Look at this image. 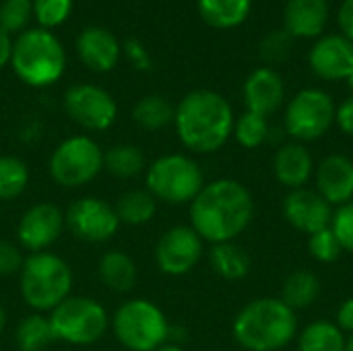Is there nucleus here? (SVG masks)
<instances>
[{"instance_id":"38","label":"nucleus","mask_w":353,"mask_h":351,"mask_svg":"<svg viewBox=\"0 0 353 351\" xmlns=\"http://www.w3.org/2000/svg\"><path fill=\"white\" fill-rule=\"evenodd\" d=\"M25 259L21 254V248L12 242L0 240V277H10L14 273H21Z\"/></svg>"},{"instance_id":"17","label":"nucleus","mask_w":353,"mask_h":351,"mask_svg":"<svg viewBox=\"0 0 353 351\" xmlns=\"http://www.w3.org/2000/svg\"><path fill=\"white\" fill-rule=\"evenodd\" d=\"M310 66L325 81H347L353 72V41L345 35L321 37L310 50Z\"/></svg>"},{"instance_id":"20","label":"nucleus","mask_w":353,"mask_h":351,"mask_svg":"<svg viewBox=\"0 0 353 351\" xmlns=\"http://www.w3.org/2000/svg\"><path fill=\"white\" fill-rule=\"evenodd\" d=\"M273 174L275 180L290 190L304 188L314 174V159L302 143H285L273 157Z\"/></svg>"},{"instance_id":"45","label":"nucleus","mask_w":353,"mask_h":351,"mask_svg":"<svg viewBox=\"0 0 353 351\" xmlns=\"http://www.w3.org/2000/svg\"><path fill=\"white\" fill-rule=\"evenodd\" d=\"M4 325H6V312H4V308H2V304H0V333H2V329H4Z\"/></svg>"},{"instance_id":"35","label":"nucleus","mask_w":353,"mask_h":351,"mask_svg":"<svg viewBox=\"0 0 353 351\" xmlns=\"http://www.w3.org/2000/svg\"><path fill=\"white\" fill-rule=\"evenodd\" d=\"M72 8V0H33V17L41 29L62 25Z\"/></svg>"},{"instance_id":"31","label":"nucleus","mask_w":353,"mask_h":351,"mask_svg":"<svg viewBox=\"0 0 353 351\" xmlns=\"http://www.w3.org/2000/svg\"><path fill=\"white\" fill-rule=\"evenodd\" d=\"M29 168L14 155H0V201H12L25 192Z\"/></svg>"},{"instance_id":"23","label":"nucleus","mask_w":353,"mask_h":351,"mask_svg":"<svg viewBox=\"0 0 353 351\" xmlns=\"http://www.w3.org/2000/svg\"><path fill=\"white\" fill-rule=\"evenodd\" d=\"M209 263H211V269L225 281L244 279L252 267L248 252L236 242L213 244V248L209 250Z\"/></svg>"},{"instance_id":"21","label":"nucleus","mask_w":353,"mask_h":351,"mask_svg":"<svg viewBox=\"0 0 353 351\" xmlns=\"http://www.w3.org/2000/svg\"><path fill=\"white\" fill-rule=\"evenodd\" d=\"M329 19L327 0H290L285 6V31L292 37H316Z\"/></svg>"},{"instance_id":"16","label":"nucleus","mask_w":353,"mask_h":351,"mask_svg":"<svg viewBox=\"0 0 353 351\" xmlns=\"http://www.w3.org/2000/svg\"><path fill=\"white\" fill-rule=\"evenodd\" d=\"M316 192L333 207L353 201V161L347 155H327L314 168Z\"/></svg>"},{"instance_id":"27","label":"nucleus","mask_w":353,"mask_h":351,"mask_svg":"<svg viewBox=\"0 0 353 351\" xmlns=\"http://www.w3.org/2000/svg\"><path fill=\"white\" fill-rule=\"evenodd\" d=\"M116 215L120 223L126 225H145L157 213V201L149 190H126L116 201Z\"/></svg>"},{"instance_id":"44","label":"nucleus","mask_w":353,"mask_h":351,"mask_svg":"<svg viewBox=\"0 0 353 351\" xmlns=\"http://www.w3.org/2000/svg\"><path fill=\"white\" fill-rule=\"evenodd\" d=\"M155 351H184L182 348H178V345H174V343H163L161 348H157Z\"/></svg>"},{"instance_id":"26","label":"nucleus","mask_w":353,"mask_h":351,"mask_svg":"<svg viewBox=\"0 0 353 351\" xmlns=\"http://www.w3.org/2000/svg\"><path fill=\"white\" fill-rule=\"evenodd\" d=\"M343 331L329 321H314L298 335V351H345Z\"/></svg>"},{"instance_id":"42","label":"nucleus","mask_w":353,"mask_h":351,"mask_svg":"<svg viewBox=\"0 0 353 351\" xmlns=\"http://www.w3.org/2000/svg\"><path fill=\"white\" fill-rule=\"evenodd\" d=\"M339 25L347 39L353 41V0H345L339 10Z\"/></svg>"},{"instance_id":"43","label":"nucleus","mask_w":353,"mask_h":351,"mask_svg":"<svg viewBox=\"0 0 353 351\" xmlns=\"http://www.w3.org/2000/svg\"><path fill=\"white\" fill-rule=\"evenodd\" d=\"M10 56H12V41H10V35L4 33L0 29V68H4L8 62H10Z\"/></svg>"},{"instance_id":"7","label":"nucleus","mask_w":353,"mask_h":351,"mask_svg":"<svg viewBox=\"0 0 353 351\" xmlns=\"http://www.w3.org/2000/svg\"><path fill=\"white\" fill-rule=\"evenodd\" d=\"M112 329L116 339L130 351H155L170 337L163 310L145 298L124 302L112 319Z\"/></svg>"},{"instance_id":"18","label":"nucleus","mask_w":353,"mask_h":351,"mask_svg":"<svg viewBox=\"0 0 353 351\" xmlns=\"http://www.w3.org/2000/svg\"><path fill=\"white\" fill-rule=\"evenodd\" d=\"M77 52L85 66L95 72H108L120 60V41L103 27H87L77 37Z\"/></svg>"},{"instance_id":"29","label":"nucleus","mask_w":353,"mask_h":351,"mask_svg":"<svg viewBox=\"0 0 353 351\" xmlns=\"http://www.w3.org/2000/svg\"><path fill=\"white\" fill-rule=\"evenodd\" d=\"M176 108L161 95H145L132 110L134 122L145 130H161L174 122Z\"/></svg>"},{"instance_id":"1","label":"nucleus","mask_w":353,"mask_h":351,"mask_svg":"<svg viewBox=\"0 0 353 351\" xmlns=\"http://www.w3.org/2000/svg\"><path fill=\"white\" fill-rule=\"evenodd\" d=\"M254 201L250 190L232 178L207 182L190 203V228L203 242H234L252 221Z\"/></svg>"},{"instance_id":"8","label":"nucleus","mask_w":353,"mask_h":351,"mask_svg":"<svg viewBox=\"0 0 353 351\" xmlns=\"http://www.w3.org/2000/svg\"><path fill=\"white\" fill-rule=\"evenodd\" d=\"M48 319L54 339L70 345H91L99 341L110 327L105 308L87 296H68L50 312Z\"/></svg>"},{"instance_id":"6","label":"nucleus","mask_w":353,"mask_h":351,"mask_svg":"<svg viewBox=\"0 0 353 351\" xmlns=\"http://www.w3.org/2000/svg\"><path fill=\"white\" fill-rule=\"evenodd\" d=\"M145 182L155 201H163L168 205L192 203L207 184L201 166L192 157L182 153L157 157L147 168Z\"/></svg>"},{"instance_id":"3","label":"nucleus","mask_w":353,"mask_h":351,"mask_svg":"<svg viewBox=\"0 0 353 351\" xmlns=\"http://www.w3.org/2000/svg\"><path fill=\"white\" fill-rule=\"evenodd\" d=\"M232 333L244 350L279 351L294 341L298 317L281 298H259L238 312Z\"/></svg>"},{"instance_id":"24","label":"nucleus","mask_w":353,"mask_h":351,"mask_svg":"<svg viewBox=\"0 0 353 351\" xmlns=\"http://www.w3.org/2000/svg\"><path fill=\"white\" fill-rule=\"evenodd\" d=\"M321 279L312 271H296L285 277L281 288V302L288 304L294 312L310 308L321 296Z\"/></svg>"},{"instance_id":"34","label":"nucleus","mask_w":353,"mask_h":351,"mask_svg":"<svg viewBox=\"0 0 353 351\" xmlns=\"http://www.w3.org/2000/svg\"><path fill=\"white\" fill-rule=\"evenodd\" d=\"M308 250H310V257L319 263H335L343 254V248L337 236L333 234L331 225L308 236Z\"/></svg>"},{"instance_id":"32","label":"nucleus","mask_w":353,"mask_h":351,"mask_svg":"<svg viewBox=\"0 0 353 351\" xmlns=\"http://www.w3.org/2000/svg\"><path fill=\"white\" fill-rule=\"evenodd\" d=\"M236 141L244 149H256L269 139V122L267 116L254 114V112H244L236 122H234V132Z\"/></svg>"},{"instance_id":"39","label":"nucleus","mask_w":353,"mask_h":351,"mask_svg":"<svg viewBox=\"0 0 353 351\" xmlns=\"http://www.w3.org/2000/svg\"><path fill=\"white\" fill-rule=\"evenodd\" d=\"M124 52H126L128 60H130L139 70L151 68V56H149L147 48H145L139 39H128V41L124 43Z\"/></svg>"},{"instance_id":"22","label":"nucleus","mask_w":353,"mask_h":351,"mask_svg":"<svg viewBox=\"0 0 353 351\" xmlns=\"http://www.w3.org/2000/svg\"><path fill=\"white\" fill-rule=\"evenodd\" d=\"M99 279L112 292L126 294L137 283V265L122 250H110L99 259Z\"/></svg>"},{"instance_id":"28","label":"nucleus","mask_w":353,"mask_h":351,"mask_svg":"<svg viewBox=\"0 0 353 351\" xmlns=\"http://www.w3.org/2000/svg\"><path fill=\"white\" fill-rule=\"evenodd\" d=\"M14 341L21 351H43L52 341H56L50 319L41 312L25 317L17 327Z\"/></svg>"},{"instance_id":"37","label":"nucleus","mask_w":353,"mask_h":351,"mask_svg":"<svg viewBox=\"0 0 353 351\" xmlns=\"http://www.w3.org/2000/svg\"><path fill=\"white\" fill-rule=\"evenodd\" d=\"M294 48V37L288 31H273L261 43V56L267 62H283Z\"/></svg>"},{"instance_id":"40","label":"nucleus","mask_w":353,"mask_h":351,"mask_svg":"<svg viewBox=\"0 0 353 351\" xmlns=\"http://www.w3.org/2000/svg\"><path fill=\"white\" fill-rule=\"evenodd\" d=\"M335 120H337L339 128H341L347 137H353V97L345 99V101L337 108Z\"/></svg>"},{"instance_id":"13","label":"nucleus","mask_w":353,"mask_h":351,"mask_svg":"<svg viewBox=\"0 0 353 351\" xmlns=\"http://www.w3.org/2000/svg\"><path fill=\"white\" fill-rule=\"evenodd\" d=\"M203 259V238L190 225L170 228L155 246V263L161 273L180 277L190 273Z\"/></svg>"},{"instance_id":"47","label":"nucleus","mask_w":353,"mask_h":351,"mask_svg":"<svg viewBox=\"0 0 353 351\" xmlns=\"http://www.w3.org/2000/svg\"><path fill=\"white\" fill-rule=\"evenodd\" d=\"M347 85H350V89H352V91H353V72H352V74H350V77H347Z\"/></svg>"},{"instance_id":"46","label":"nucleus","mask_w":353,"mask_h":351,"mask_svg":"<svg viewBox=\"0 0 353 351\" xmlns=\"http://www.w3.org/2000/svg\"><path fill=\"white\" fill-rule=\"evenodd\" d=\"M345 351H353V333L347 337V341H345Z\"/></svg>"},{"instance_id":"36","label":"nucleus","mask_w":353,"mask_h":351,"mask_svg":"<svg viewBox=\"0 0 353 351\" xmlns=\"http://www.w3.org/2000/svg\"><path fill=\"white\" fill-rule=\"evenodd\" d=\"M331 230L337 236L343 252L353 254V201L347 205L337 207V211H333Z\"/></svg>"},{"instance_id":"41","label":"nucleus","mask_w":353,"mask_h":351,"mask_svg":"<svg viewBox=\"0 0 353 351\" xmlns=\"http://www.w3.org/2000/svg\"><path fill=\"white\" fill-rule=\"evenodd\" d=\"M343 333H353V298H347L339 308H337V323H335Z\"/></svg>"},{"instance_id":"12","label":"nucleus","mask_w":353,"mask_h":351,"mask_svg":"<svg viewBox=\"0 0 353 351\" xmlns=\"http://www.w3.org/2000/svg\"><path fill=\"white\" fill-rule=\"evenodd\" d=\"M68 232L85 242H108L116 236L120 228V219L116 215V209L95 197H85L74 201L66 215H64Z\"/></svg>"},{"instance_id":"19","label":"nucleus","mask_w":353,"mask_h":351,"mask_svg":"<svg viewBox=\"0 0 353 351\" xmlns=\"http://www.w3.org/2000/svg\"><path fill=\"white\" fill-rule=\"evenodd\" d=\"M283 97H285L283 81L269 66L252 70L244 83V101H246L248 112L269 116L275 110H279V106L283 103Z\"/></svg>"},{"instance_id":"25","label":"nucleus","mask_w":353,"mask_h":351,"mask_svg":"<svg viewBox=\"0 0 353 351\" xmlns=\"http://www.w3.org/2000/svg\"><path fill=\"white\" fill-rule=\"evenodd\" d=\"M201 17L217 29H232L246 21L250 0H199Z\"/></svg>"},{"instance_id":"5","label":"nucleus","mask_w":353,"mask_h":351,"mask_svg":"<svg viewBox=\"0 0 353 351\" xmlns=\"http://www.w3.org/2000/svg\"><path fill=\"white\" fill-rule=\"evenodd\" d=\"M19 288L25 304L35 312H52L72 290V271L54 252H33L25 259L19 273Z\"/></svg>"},{"instance_id":"10","label":"nucleus","mask_w":353,"mask_h":351,"mask_svg":"<svg viewBox=\"0 0 353 351\" xmlns=\"http://www.w3.org/2000/svg\"><path fill=\"white\" fill-rule=\"evenodd\" d=\"M335 103L323 89H302L285 110V132L296 143H310L327 134L335 122Z\"/></svg>"},{"instance_id":"2","label":"nucleus","mask_w":353,"mask_h":351,"mask_svg":"<svg viewBox=\"0 0 353 351\" xmlns=\"http://www.w3.org/2000/svg\"><path fill=\"white\" fill-rule=\"evenodd\" d=\"M234 110L230 101L209 89H196L176 106L174 126L180 143L201 155L219 151L234 132Z\"/></svg>"},{"instance_id":"15","label":"nucleus","mask_w":353,"mask_h":351,"mask_svg":"<svg viewBox=\"0 0 353 351\" xmlns=\"http://www.w3.org/2000/svg\"><path fill=\"white\" fill-rule=\"evenodd\" d=\"M283 217L298 232L312 236L331 225L333 207L316 190L296 188L283 199Z\"/></svg>"},{"instance_id":"11","label":"nucleus","mask_w":353,"mask_h":351,"mask_svg":"<svg viewBox=\"0 0 353 351\" xmlns=\"http://www.w3.org/2000/svg\"><path fill=\"white\" fill-rule=\"evenodd\" d=\"M64 110L79 126L93 130V132L108 130L116 122V116H118L114 97L105 89L97 85H89V83L72 85L66 91Z\"/></svg>"},{"instance_id":"33","label":"nucleus","mask_w":353,"mask_h":351,"mask_svg":"<svg viewBox=\"0 0 353 351\" xmlns=\"http://www.w3.org/2000/svg\"><path fill=\"white\" fill-rule=\"evenodd\" d=\"M33 17V0H4L0 4V29L4 33H23Z\"/></svg>"},{"instance_id":"9","label":"nucleus","mask_w":353,"mask_h":351,"mask_svg":"<svg viewBox=\"0 0 353 351\" xmlns=\"http://www.w3.org/2000/svg\"><path fill=\"white\" fill-rule=\"evenodd\" d=\"M103 170L101 147L83 134L62 141L50 157V176L58 186L81 188Z\"/></svg>"},{"instance_id":"4","label":"nucleus","mask_w":353,"mask_h":351,"mask_svg":"<svg viewBox=\"0 0 353 351\" xmlns=\"http://www.w3.org/2000/svg\"><path fill=\"white\" fill-rule=\"evenodd\" d=\"M10 66L29 87H50L64 74L66 54L58 37L48 29H25L12 41Z\"/></svg>"},{"instance_id":"14","label":"nucleus","mask_w":353,"mask_h":351,"mask_svg":"<svg viewBox=\"0 0 353 351\" xmlns=\"http://www.w3.org/2000/svg\"><path fill=\"white\" fill-rule=\"evenodd\" d=\"M64 213L52 203H37L29 207L17 225L19 246L33 252H46L64 232Z\"/></svg>"},{"instance_id":"30","label":"nucleus","mask_w":353,"mask_h":351,"mask_svg":"<svg viewBox=\"0 0 353 351\" xmlns=\"http://www.w3.org/2000/svg\"><path fill=\"white\" fill-rule=\"evenodd\" d=\"M103 170L116 178H134L145 170V155L137 145H114L103 153Z\"/></svg>"}]
</instances>
